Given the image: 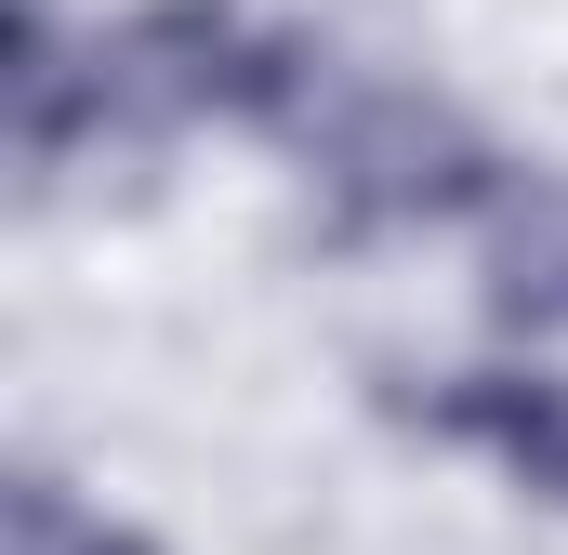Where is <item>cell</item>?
I'll use <instances>...</instances> for the list:
<instances>
[{"label": "cell", "mask_w": 568, "mask_h": 555, "mask_svg": "<svg viewBox=\"0 0 568 555\" xmlns=\"http://www.w3.org/2000/svg\"><path fill=\"white\" fill-rule=\"evenodd\" d=\"M331 53H304L291 27L239 13V0H133L93 53H80V133H199V120H278L304 133Z\"/></svg>", "instance_id": "6da1fadb"}, {"label": "cell", "mask_w": 568, "mask_h": 555, "mask_svg": "<svg viewBox=\"0 0 568 555\" xmlns=\"http://www.w3.org/2000/svg\"><path fill=\"white\" fill-rule=\"evenodd\" d=\"M13 555H159V543L120 516H80L67 476H13Z\"/></svg>", "instance_id": "5b68a950"}, {"label": "cell", "mask_w": 568, "mask_h": 555, "mask_svg": "<svg viewBox=\"0 0 568 555\" xmlns=\"http://www.w3.org/2000/svg\"><path fill=\"white\" fill-rule=\"evenodd\" d=\"M410 423H436L449 450H489L529 503L568 516V371H463V384L410 397Z\"/></svg>", "instance_id": "3957f363"}, {"label": "cell", "mask_w": 568, "mask_h": 555, "mask_svg": "<svg viewBox=\"0 0 568 555\" xmlns=\"http://www.w3.org/2000/svg\"><path fill=\"white\" fill-rule=\"evenodd\" d=\"M476 304L516 344H556L568 331V172H516L476 212Z\"/></svg>", "instance_id": "277c9868"}, {"label": "cell", "mask_w": 568, "mask_h": 555, "mask_svg": "<svg viewBox=\"0 0 568 555\" xmlns=\"http://www.w3.org/2000/svg\"><path fill=\"white\" fill-rule=\"evenodd\" d=\"M304 159H317V199L344 239H397V225H449V212H489L516 172L503 145L476 133L449 93L424 80H357L331 67L317 107H304Z\"/></svg>", "instance_id": "7a4b0ae2"}]
</instances>
